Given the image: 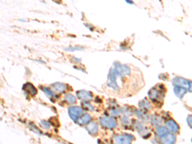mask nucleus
Wrapping results in <instances>:
<instances>
[{
    "instance_id": "nucleus-3",
    "label": "nucleus",
    "mask_w": 192,
    "mask_h": 144,
    "mask_svg": "<svg viewBox=\"0 0 192 144\" xmlns=\"http://www.w3.org/2000/svg\"><path fill=\"white\" fill-rule=\"evenodd\" d=\"M100 122L102 126L108 128H114L117 126V122L115 119L110 117H104L100 119Z\"/></svg>"
},
{
    "instance_id": "nucleus-1",
    "label": "nucleus",
    "mask_w": 192,
    "mask_h": 144,
    "mask_svg": "<svg viewBox=\"0 0 192 144\" xmlns=\"http://www.w3.org/2000/svg\"><path fill=\"white\" fill-rule=\"evenodd\" d=\"M133 137L129 134L116 135L113 138L114 144H131Z\"/></svg>"
},
{
    "instance_id": "nucleus-2",
    "label": "nucleus",
    "mask_w": 192,
    "mask_h": 144,
    "mask_svg": "<svg viewBox=\"0 0 192 144\" xmlns=\"http://www.w3.org/2000/svg\"><path fill=\"white\" fill-rule=\"evenodd\" d=\"M113 69L116 74H118L120 76H126L130 74V70L127 67L121 65L118 63H115V68Z\"/></svg>"
},
{
    "instance_id": "nucleus-15",
    "label": "nucleus",
    "mask_w": 192,
    "mask_h": 144,
    "mask_svg": "<svg viewBox=\"0 0 192 144\" xmlns=\"http://www.w3.org/2000/svg\"><path fill=\"white\" fill-rule=\"evenodd\" d=\"M166 134H168V130H167V129L163 127H158V130H157V134H158V136L161 138L163 136L166 135Z\"/></svg>"
},
{
    "instance_id": "nucleus-4",
    "label": "nucleus",
    "mask_w": 192,
    "mask_h": 144,
    "mask_svg": "<svg viewBox=\"0 0 192 144\" xmlns=\"http://www.w3.org/2000/svg\"><path fill=\"white\" fill-rule=\"evenodd\" d=\"M173 84L175 86H179V87L184 88L185 89H188L191 87V84L188 81L182 78H176L173 80Z\"/></svg>"
},
{
    "instance_id": "nucleus-21",
    "label": "nucleus",
    "mask_w": 192,
    "mask_h": 144,
    "mask_svg": "<svg viewBox=\"0 0 192 144\" xmlns=\"http://www.w3.org/2000/svg\"><path fill=\"white\" fill-rule=\"evenodd\" d=\"M81 48H78V47H69V48H67V49H66V50H70V51H74V50H81Z\"/></svg>"
},
{
    "instance_id": "nucleus-9",
    "label": "nucleus",
    "mask_w": 192,
    "mask_h": 144,
    "mask_svg": "<svg viewBox=\"0 0 192 144\" xmlns=\"http://www.w3.org/2000/svg\"><path fill=\"white\" fill-rule=\"evenodd\" d=\"M166 125H167V127L169 129L170 131H172V133H177L179 131V126L173 120H168V122H166Z\"/></svg>"
},
{
    "instance_id": "nucleus-12",
    "label": "nucleus",
    "mask_w": 192,
    "mask_h": 144,
    "mask_svg": "<svg viewBox=\"0 0 192 144\" xmlns=\"http://www.w3.org/2000/svg\"><path fill=\"white\" fill-rule=\"evenodd\" d=\"M174 90V92H175V95L177 96L178 98L181 99V98H182V96L185 94V93L186 92L187 90L186 89L184 88L175 86Z\"/></svg>"
},
{
    "instance_id": "nucleus-10",
    "label": "nucleus",
    "mask_w": 192,
    "mask_h": 144,
    "mask_svg": "<svg viewBox=\"0 0 192 144\" xmlns=\"http://www.w3.org/2000/svg\"><path fill=\"white\" fill-rule=\"evenodd\" d=\"M24 89L28 93H30L31 95H35L37 94V90H36L35 86L32 84L29 83L25 84L24 86Z\"/></svg>"
},
{
    "instance_id": "nucleus-7",
    "label": "nucleus",
    "mask_w": 192,
    "mask_h": 144,
    "mask_svg": "<svg viewBox=\"0 0 192 144\" xmlns=\"http://www.w3.org/2000/svg\"><path fill=\"white\" fill-rule=\"evenodd\" d=\"M109 79H110V82L108 85V86H111L115 90H117L118 87L117 83H116V73H115L114 69H112V72H110L109 74Z\"/></svg>"
},
{
    "instance_id": "nucleus-13",
    "label": "nucleus",
    "mask_w": 192,
    "mask_h": 144,
    "mask_svg": "<svg viewBox=\"0 0 192 144\" xmlns=\"http://www.w3.org/2000/svg\"><path fill=\"white\" fill-rule=\"evenodd\" d=\"M90 120H91V117L88 114H85L80 118H78L76 120V122L78 123L79 124H85Z\"/></svg>"
},
{
    "instance_id": "nucleus-5",
    "label": "nucleus",
    "mask_w": 192,
    "mask_h": 144,
    "mask_svg": "<svg viewBox=\"0 0 192 144\" xmlns=\"http://www.w3.org/2000/svg\"><path fill=\"white\" fill-rule=\"evenodd\" d=\"M82 113V109L78 107H71L69 109V115L71 117V118L75 122H76L79 116L81 115Z\"/></svg>"
},
{
    "instance_id": "nucleus-6",
    "label": "nucleus",
    "mask_w": 192,
    "mask_h": 144,
    "mask_svg": "<svg viewBox=\"0 0 192 144\" xmlns=\"http://www.w3.org/2000/svg\"><path fill=\"white\" fill-rule=\"evenodd\" d=\"M162 144H174L175 141V136L174 134H166L161 138Z\"/></svg>"
},
{
    "instance_id": "nucleus-11",
    "label": "nucleus",
    "mask_w": 192,
    "mask_h": 144,
    "mask_svg": "<svg viewBox=\"0 0 192 144\" xmlns=\"http://www.w3.org/2000/svg\"><path fill=\"white\" fill-rule=\"evenodd\" d=\"M87 129L90 133L94 134H96L98 131V126L95 122H92L87 125Z\"/></svg>"
},
{
    "instance_id": "nucleus-18",
    "label": "nucleus",
    "mask_w": 192,
    "mask_h": 144,
    "mask_svg": "<svg viewBox=\"0 0 192 144\" xmlns=\"http://www.w3.org/2000/svg\"><path fill=\"white\" fill-rule=\"evenodd\" d=\"M42 89L43 92L46 93V95L48 96L49 98H51L53 97V93H52V92H51L50 89L47 88H45V87H42Z\"/></svg>"
},
{
    "instance_id": "nucleus-22",
    "label": "nucleus",
    "mask_w": 192,
    "mask_h": 144,
    "mask_svg": "<svg viewBox=\"0 0 192 144\" xmlns=\"http://www.w3.org/2000/svg\"><path fill=\"white\" fill-rule=\"evenodd\" d=\"M59 144H63V143H59Z\"/></svg>"
},
{
    "instance_id": "nucleus-19",
    "label": "nucleus",
    "mask_w": 192,
    "mask_h": 144,
    "mask_svg": "<svg viewBox=\"0 0 192 144\" xmlns=\"http://www.w3.org/2000/svg\"><path fill=\"white\" fill-rule=\"evenodd\" d=\"M83 106H85V109H88V110H93V107L92 106V105L89 103H84L83 104Z\"/></svg>"
},
{
    "instance_id": "nucleus-16",
    "label": "nucleus",
    "mask_w": 192,
    "mask_h": 144,
    "mask_svg": "<svg viewBox=\"0 0 192 144\" xmlns=\"http://www.w3.org/2000/svg\"><path fill=\"white\" fill-rule=\"evenodd\" d=\"M65 99H66V101L69 104H74L75 103L76 101V99L75 97L71 94H67V95L66 96Z\"/></svg>"
},
{
    "instance_id": "nucleus-17",
    "label": "nucleus",
    "mask_w": 192,
    "mask_h": 144,
    "mask_svg": "<svg viewBox=\"0 0 192 144\" xmlns=\"http://www.w3.org/2000/svg\"><path fill=\"white\" fill-rule=\"evenodd\" d=\"M149 97L152 99H156V98L158 97V92L155 90V89H151V90H150L149 93Z\"/></svg>"
},
{
    "instance_id": "nucleus-20",
    "label": "nucleus",
    "mask_w": 192,
    "mask_h": 144,
    "mask_svg": "<svg viewBox=\"0 0 192 144\" xmlns=\"http://www.w3.org/2000/svg\"><path fill=\"white\" fill-rule=\"evenodd\" d=\"M41 124H42V126L45 129H48L49 128V125L48 122H47L42 121Z\"/></svg>"
},
{
    "instance_id": "nucleus-8",
    "label": "nucleus",
    "mask_w": 192,
    "mask_h": 144,
    "mask_svg": "<svg viewBox=\"0 0 192 144\" xmlns=\"http://www.w3.org/2000/svg\"><path fill=\"white\" fill-rule=\"evenodd\" d=\"M76 93L78 98L83 99V100H91L92 98V93L89 92H87V91L80 90L78 91V92H76Z\"/></svg>"
},
{
    "instance_id": "nucleus-14",
    "label": "nucleus",
    "mask_w": 192,
    "mask_h": 144,
    "mask_svg": "<svg viewBox=\"0 0 192 144\" xmlns=\"http://www.w3.org/2000/svg\"><path fill=\"white\" fill-rule=\"evenodd\" d=\"M53 88L54 89V90L56 91V92H63V90H65V85H63V83H55L53 84V85H51Z\"/></svg>"
}]
</instances>
